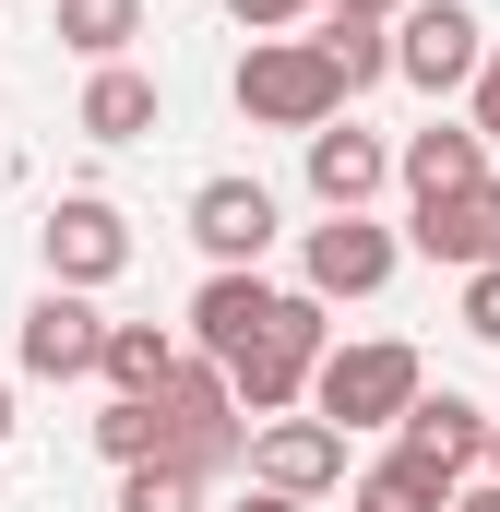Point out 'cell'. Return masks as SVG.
Returning <instances> with one entry per match:
<instances>
[{
	"label": "cell",
	"instance_id": "obj_27",
	"mask_svg": "<svg viewBox=\"0 0 500 512\" xmlns=\"http://www.w3.org/2000/svg\"><path fill=\"white\" fill-rule=\"evenodd\" d=\"M453 512H500V477H489V489H453Z\"/></svg>",
	"mask_w": 500,
	"mask_h": 512
},
{
	"label": "cell",
	"instance_id": "obj_24",
	"mask_svg": "<svg viewBox=\"0 0 500 512\" xmlns=\"http://www.w3.org/2000/svg\"><path fill=\"white\" fill-rule=\"evenodd\" d=\"M465 96H477V108H465V131H477V143H500V48L477 60V84H465Z\"/></svg>",
	"mask_w": 500,
	"mask_h": 512
},
{
	"label": "cell",
	"instance_id": "obj_19",
	"mask_svg": "<svg viewBox=\"0 0 500 512\" xmlns=\"http://www.w3.org/2000/svg\"><path fill=\"white\" fill-rule=\"evenodd\" d=\"M108 393H167V370H179V334H155V322H108Z\"/></svg>",
	"mask_w": 500,
	"mask_h": 512
},
{
	"label": "cell",
	"instance_id": "obj_25",
	"mask_svg": "<svg viewBox=\"0 0 500 512\" xmlns=\"http://www.w3.org/2000/svg\"><path fill=\"white\" fill-rule=\"evenodd\" d=\"M227 12H239L250 36H286V24H298V12H310V0H227Z\"/></svg>",
	"mask_w": 500,
	"mask_h": 512
},
{
	"label": "cell",
	"instance_id": "obj_15",
	"mask_svg": "<svg viewBox=\"0 0 500 512\" xmlns=\"http://www.w3.org/2000/svg\"><path fill=\"white\" fill-rule=\"evenodd\" d=\"M262 310H274L262 274H203V298H191V358H239Z\"/></svg>",
	"mask_w": 500,
	"mask_h": 512
},
{
	"label": "cell",
	"instance_id": "obj_26",
	"mask_svg": "<svg viewBox=\"0 0 500 512\" xmlns=\"http://www.w3.org/2000/svg\"><path fill=\"white\" fill-rule=\"evenodd\" d=\"M322 12H370V24H393V12H405V0H322Z\"/></svg>",
	"mask_w": 500,
	"mask_h": 512
},
{
	"label": "cell",
	"instance_id": "obj_28",
	"mask_svg": "<svg viewBox=\"0 0 500 512\" xmlns=\"http://www.w3.org/2000/svg\"><path fill=\"white\" fill-rule=\"evenodd\" d=\"M239 512H310V501H274V489H250V501H239Z\"/></svg>",
	"mask_w": 500,
	"mask_h": 512
},
{
	"label": "cell",
	"instance_id": "obj_29",
	"mask_svg": "<svg viewBox=\"0 0 500 512\" xmlns=\"http://www.w3.org/2000/svg\"><path fill=\"white\" fill-rule=\"evenodd\" d=\"M477 465H489V477H500V405H489V453H477Z\"/></svg>",
	"mask_w": 500,
	"mask_h": 512
},
{
	"label": "cell",
	"instance_id": "obj_30",
	"mask_svg": "<svg viewBox=\"0 0 500 512\" xmlns=\"http://www.w3.org/2000/svg\"><path fill=\"white\" fill-rule=\"evenodd\" d=\"M0 441H12V382H0Z\"/></svg>",
	"mask_w": 500,
	"mask_h": 512
},
{
	"label": "cell",
	"instance_id": "obj_8",
	"mask_svg": "<svg viewBox=\"0 0 500 512\" xmlns=\"http://www.w3.org/2000/svg\"><path fill=\"white\" fill-rule=\"evenodd\" d=\"M250 477H262L274 501H322V489H346V429L274 417V429H250Z\"/></svg>",
	"mask_w": 500,
	"mask_h": 512
},
{
	"label": "cell",
	"instance_id": "obj_3",
	"mask_svg": "<svg viewBox=\"0 0 500 512\" xmlns=\"http://www.w3.org/2000/svg\"><path fill=\"white\" fill-rule=\"evenodd\" d=\"M155 405H167V465H179V477H203V489H215V477L250 453V417H239V393H227L215 358H191V346H179V370H167Z\"/></svg>",
	"mask_w": 500,
	"mask_h": 512
},
{
	"label": "cell",
	"instance_id": "obj_9",
	"mask_svg": "<svg viewBox=\"0 0 500 512\" xmlns=\"http://www.w3.org/2000/svg\"><path fill=\"white\" fill-rule=\"evenodd\" d=\"M393 453H405V465H429V477H465V465H477V453H489V405H477V393H429L417 382V405H405V417H393Z\"/></svg>",
	"mask_w": 500,
	"mask_h": 512
},
{
	"label": "cell",
	"instance_id": "obj_7",
	"mask_svg": "<svg viewBox=\"0 0 500 512\" xmlns=\"http://www.w3.org/2000/svg\"><path fill=\"white\" fill-rule=\"evenodd\" d=\"M12 358H24L36 382H84V370L108 358V310H96L84 286H48V298L24 310V334H12Z\"/></svg>",
	"mask_w": 500,
	"mask_h": 512
},
{
	"label": "cell",
	"instance_id": "obj_6",
	"mask_svg": "<svg viewBox=\"0 0 500 512\" xmlns=\"http://www.w3.org/2000/svg\"><path fill=\"white\" fill-rule=\"evenodd\" d=\"M36 251H48V286H84V298H96V286L131 262V227H120L108 191H60V203L36 215Z\"/></svg>",
	"mask_w": 500,
	"mask_h": 512
},
{
	"label": "cell",
	"instance_id": "obj_18",
	"mask_svg": "<svg viewBox=\"0 0 500 512\" xmlns=\"http://www.w3.org/2000/svg\"><path fill=\"white\" fill-rule=\"evenodd\" d=\"M48 24H60V48H72V60H131V36H143V0H60Z\"/></svg>",
	"mask_w": 500,
	"mask_h": 512
},
{
	"label": "cell",
	"instance_id": "obj_5",
	"mask_svg": "<svg viewBox=\"0 0 500 512\" xmlns=\"http://www.w3.org/2000/svg\"><path fill=\"white\" fill-rule=\"evenodd\" d=\"M477 60H489V36H477L465 0H405V12H393V72H405L417 96H465Z\"/></svg>",
	"mask_w": 500,
	"mask_h": 512
},
{
	"label": "cell",
	"instance_id": "obj_14",
	"mask_svg": "<svg viewBox=\"0 0 500 512\" xmlns=\"http://www.w3.org/2000/svg\"><path fill=\"white\" fill-rule=\"evenodd\" d=\"M393 179H405L417 203H441V191H465V179H489V143H477L465 120H429L417 143H405V155H393Z\"/></svg>",
	"mask_w": 500,
	"mask_h": 512
},
{
	"label": "cell",
	"instance_id": "obj_10",
	"mask_svg": "<svg viewBox=\"0 0 500 512\" xmlns=\"http://www.w3.org/2000/svg\"><path fill=\"white\" fill-rule=\"evenodd\" d=\"M191 239L215 251V274H262V251H274V191L262 179H203L191 191Z\"/></svg>",
	"mask_w": 500,
	"mask_h": 512
},
{
	"label": "cell",
	"instance_id": "obj_12",
	"mask_svg": "<svg viewBox=\"0 0 500 512\" xmlns=\"http://www.w3.org/2000/svg\"><path fill=\"white\" fill-rule=\"evenodd\" d=\"M310 143V191H322V215H370V191L393 179V143L358 120H322V131H298Z\"/></svg>",
	"mask_w": 500,
	"mask_h": 512
},
{
	"label": "cell",
	"instance_id": "obj_23",
	"mask_svg": "<svg viewBox=\"0 0 500 512\" xmlns=\"http://www.w3.org/2000/svg\"><path fill=\"white\" fill-rule=\"evenodd\" d=\"M465 334H477V346H500V262H477V274H465Z\"/></svg>",
	"mask_w": 500,
	"mask_h": 512
},
{
	"label": "cell",
	"instance_id": "obj_13",
	"mask_svg": "<svg viewBox=\"0 0 500 512\" xmlns=\"http://www.w3.org/2000/svg\"><path fill=\"white\" fill-rule=\"evenodd\" d=\"M429 262H453V274H477L500 262V179H465V191H441V203H417V227H405Z\"/></svg>",
	"mask_w": 500,
	"mask_h": 512
},
{
	"label": "cell",
	"instance_id": "obj_2",
	"mask_svg": "<svg viewBox=\"0 0 500 512\" xmlns=\"http://www.w3.org/2000/svg\"><path fill=\"white\" fill-rule=\"evenodd\" d=\"M417 346L405 334H358V346H322V370H310V405H322V429H393L405 405H417Z\"/></svg>",
	"mask_w": 500,
	"mask_h": 512
},
{
	"label": "cell",
	"instance_id": "obj_11",
	"mask_svg": "<svg viewBox=\"0 0 500 512\" xmlns=\"http://www.w3.org/2000/svg\"><path fill=\"white\" fill-rule=\"evenodd\" d=\"M393 262H405L393 227L334 215V227H310V298H322V310H334V298H381V286H393Z\"/></svg>",
	"mask_w": 500,
	"mask_h": 512
},
{
	"label": "cell",
	"instance_id": "obj_21",
	"mask_svg": "<svg viewBox=\"0 0 500 512\" xmlns=\"http://www.w3.org/2000/svg\"><path fill=\"white\" fill-rule=\"evenodd\" d=\"M358 512H453V477H429V465L381 453L370 477H358Z\"/></svg>",
	"mask_w": 500,
	"mask_h": 512
},
{
	"label": "cell",
	"instance_id": "obj_22",
	"mask_svg": "<svg viewBox=\"0 0 500 512\" xmlns=\"http://www.w3.org/2000/svg\"><path fill=\"white\" fill-rule=\"evenodd\" d=\"M120 512H203V477H179V465H120Z\"/></svg>",
	"mask_w": 500,
	"mask_h": 512
},
{
	"label": "cell",
	"instance_id": "obj_17",
	"mask_svg": "<svg viewBox=\"0 0 500 512\" xmlns=\"http://www.w3.org/2000/svg\"><path fill=\"white\" fill-rule=\"evenodd\" d=\"M310 48H322V72H334L346 96H370L381 72H393V24H370V12H322V36H310Z\"/></svg>",
	"mask_w": 500,
	"mask_h": 512
},
{
	"label": "cell",
	"instance_id": "obj_1",
	"mask_svg": "<svg viewBox=\"0 0 500 512\" xmlns=\"http://www.w3.org/2000/svg\"><path fill=\"white\" fill-rule=\"evenodd\" d=\"M322 346H334V334H322V298H310V286H298V298L274 286V310L250 322V346L215 358V370H227V393H239V417H286V405L310 393V370H322Z\"/></svg>",
	"mask_w": 500,
	"mask_h": 512
},
{
	"label": "cell",
	"instance_id": "obj_20",
	"mask_svg": "<svg viewBox=\"0 0 500 512\" xmlns=\"http://www.w3.org/2000/svg\"><path fill=\"white\" fill-rule=\"evenodd\" d=\"M96 453H108V465H167V405H155V393H108Z\"/></svg>",
	"mask_w": 500,
	"mask_h": 512
},
{
	"label": "cell",
	"instance_id": "obj_16",
	"mask_svg": "<svg viewBox=\"0 0 500 512\" xmlns=\"http://www.w3.org/2000/svg\"><path fill=\"white\" fill-rule=\"evenodd\" d=\"M84 131H96V143H143V131H155V72L96 60V84H84Z\"/></svg>",
	"mask_w": 500,
	"mask_h": 512
},
{
	"label": "cell",
	"instance_id": "obj_4",
	"mask_svg": "<svg viewBox=\"0 0 500 512\" xmlns=\"http://www.w3.org/2000/svg\"><path fill=\"white\" fill-rule=\"evenodd\" d=\"M239 120H262V131H322V120H346V84L322 72L310 36H250V60H239Z\"/></svg>",
	"mask_w": 500,
	"mask_h": 512
}]
</instances>
